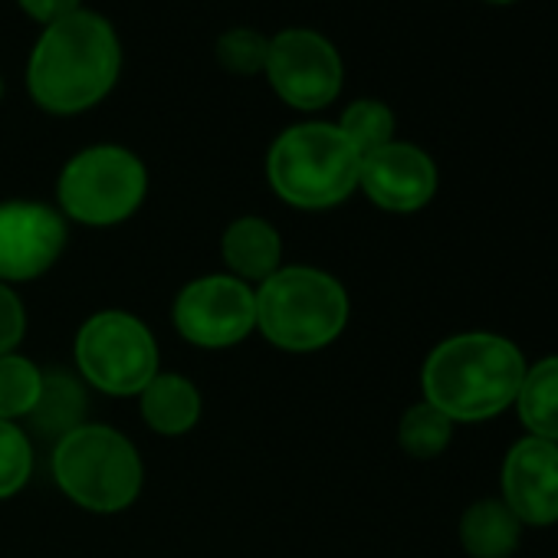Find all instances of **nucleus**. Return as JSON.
Masks as SVG:
<instances>
[{"mask_svg":"<svg viewBox=\"0 0 558 558\" xmlns=\"http://www.w3.org/2000/svg\"><path fill=\"white\" fill-rule=\"evenodd\" d=\"M122 47L116 27L96 11H73L47 24L31 60L27 89L53 116H76L99 106L119 83Z\"/></svg>","mask_w":558,"mask_h":558,"instance_id":"nucleus-1","label":"nucleus"},{"mask_svg":"<svg viewBox=\"0 0 558 558\" xmlns=\"http://www.w3.org/2000/svg\"><path fill=\"white\" fill-rule=\"evenodd\" d=\"M522 352L493 332H463L444 339L424 362V401L453 424H476L515 404L525 378Z\"/></svg>","mask_w":558,"mask_h":558,"instance_id":"nucleus-2","label":"nucleus"},{"mask_svg":"<svg viewBox=\"0 0 558 558\" xmlns=\"http://www.w3.org/2000/svg\"><path fill=\"white\" fill-rule=\"evenodd\" d=\"M256 296V329L283 352H319L349 323V293L336 276L316 266H279Z\"/></svg>","mask_w":558,"mask_h":558,"instance_id":"nucleus-3","label":"nucleus"},{"mask_svg":"<svg viewBox=\"0 0 558 558\" xmlns=\"http://www.w3.org/2000/svg\"><path fill=\"white\" fill-rule=\"evenodd\" d=\"M362 155L349 145L339 125L303 122L269 145L266 178L272 191L293 207L326 210L359 191Z\"/></svg>","mask_w":558,"mask_h":558,"instance_id":"nucleus-4","label":"nucleus"},{"mask_svg":"<svg viewBox=\"0 0 558 558\" xmlns=\"http://www.w3.org/2000/svg\"><path fill=\"white\" fill-rule=\"evenodd\" d=\"M57 486L89 512H122L142 493V457L132 440L106 424H83L57 440Z\"/></svg>","mask_w":558,"mask_h":558,"instance_id":"nucleus-5","label":"nucleus"},{"mask_svg":"<svg viewBox=\"0 0 558 558\" xmlns=\"http://www.w3.org/2000/svg\"><path fill=\"white\" fill-rule=\"evenodd\" d=\"M148 191L142 158L122 145H93L76 151L57 181L60 210L89 227L129 220Z\"/></svg>","mask_w":558,"mask_h":558,"instance_id":"nucleus-6","label":"nucleus"},{"mask_svg":"<svg viewBox=\"0 0 558 558\" xmlns=\"http://www.w3.org/2000/svg\"><path fill=\"white\" fill-rule=\"evenodd\" d=\"M76 365L93 388L129 398L158 375V345L138 316L106 310L76 332Z\"/></svg>","mask_w":558,"mask_h":558,"instance_id":"nucleus-7","label":"nucleus"},{"mask_svg":"<svg viewBox=\"0 0 558 558\" xmlns=\"http://www.w3.org/2000/svg\"><path fill=\"white\" fill-rule=\"evenodd\" d=\"M263 76L287 106L300 112H319L342 93L345 66L339 50L323 34L293 27L269 37Z\"/></svg>","mask_w":558,"mask_h":558,"instance_id":"nucleus-8","label":"nucleus"},{"mask_svg":"<svg viewBox=\"0 0 558 558\" xmlns=\"http://www.w3.org/2000/svg\"><path fill=\"white\" fill-rule=\"evenodd\" d=\"M174 329L197 349H230L256 329V296L236 276H201L174 300Z\"/></svg>","mask_w":558,"mask_h":558,"instance_id":"nucleus-9","label":"nucleus"},{"mask_svg":"<svg viewBox=\"0 0 558 558\" xmlns=\"http://www.w3.org/2000/svg\"><path fill=\"white\" fill-rule=\"evenodd\" d=\"M66 246V220L40 201L0 204V283L44 276Z\"/></svg>","mask_w":558,"mask_h":558,"instance_id":"nucleus-10","label":"nucleus"},{"mask_svg":"<svg viewBox=\"0 0 558 558\" xmlns=\"http://www.w3.org/2000/svg\"><path fill=\"white\" fill-rule=\"evenodd\" d=\"M359 187L372 204L391 214H414L437 194V165L411 142H388L362 158Z\"/></svg>","mask_w":558,"mask_h":558,"instance_id":"nucleus-11","label":"nucleus"},{"mask_svg":"<svg viewBox=\"0 0 558 558\" xmlns=\"http://www.w3.org/2000/svg\"><path fill=\"white\" fill-rule=\"evenodd\" d=\"M502 502L522 525L558 522V444L522 437L502 460Z\"/></svg>","mask_w":558,"mask_h":558,"instance_id":"nucleus-12","label":"nucleus"},{"mask_svg":"<svg viewBox=\"0 0 558 558\" xmlns=\"http://www.w3.org/2000/svg\"><path fill=\"white\" fill-rule=\"evenodd\" d=\"M220 253L236 279H243V283L246 279L263 283L266 276H272L279 269V259H283V240H279V233L269 220L240 217L223 230Z\"/></svg>","mask_w":558,"mask_h":558,"instance_id":"nucleus-13","label":"nucleus"},{"mask_svg":"<svg viewBox=\"0 0 558 558\" xmlns=\"http://www.w3.org/2000/svg\"><path fill=\"white\" fill-rule=\"evenodd\" d=\"M138 401H142L145 424L165 437L187 434L201 417V391L194 388V381L171 375V372H158L142 388Z\"/></svg>","mask_w":558,"mask_h":558,"instance_id":"nucleus-14","label":"nucleus"},{"mask_svg":"<svg viewBox=\"0 0 558 558\" xmlns=\"http://www.w3.org/2000/svg\"><path fill=\"white\" fill-rule=\"evenodd\" d=\"M519 538L522 522L502 499H476L460 519V542L470 558H509Z\"/></svg>","mask_w":558,"mask_h":558,"instance_id":"nucleus-15","label":"nucleus"},{"mask_svg":"<svg viewBox=\"0 0 558 558\" xmlns=\"http://www.w3.org/2000/svg\"><path fill=\"white\" fill-rule=\"evenodd\" d=\"M515 411L529 437L558 444V355L542 359L538 365L525 368Z\"/></svg>","mask_w":558,"mask_h":558,"instance_id":"nucleus-16","label":"nucleus"},{"mask_svg":"<svg viewBox=\"0 0 558 558\" xmlns=\"http://www.w3.org/2000/svg\"><path fill=\"white\" fill-rule=\"evenodd\" d=\"M83 414H86V401H83L80 385H76L70 375H63V372L44 375L40 401H37V408L31 411L34 424H37L44 434L66 437L70 430L83 427Z\"/></svg>","mask_w":558,"mask_h":558,"instance_id":"nucleus-17","label":"nucleus"},{"mask_svg":"<svg viewBox=\"0 0 558 558\" xmlns=\"http://www.w3.org/2000/svg\"><path fill=\"white\" fill-rule=\"evenodd\" d=\"M398 440H401L404 453H411L417 460H434L450 447L453 421L444 411H437L430 401L411 404L398 424Z\"/></svg>","mask_w":558,"mask_h":558,"instance_id":"nucleus-18","label":"nucleus"},{"mask_svg":"<svg viewBox=\"0 0 558 558\" xmlns=\"http://www.w3.org/2000/svg\"><path fill=\"white\" fill-rule=\"evenodd\" d=\"M44 391V372L24 355H0V421L31 417Z\"/></svg>","mask_w":558,"mask_h":558,"instance_id":"nucleus-19","label":"nucleus"},{"mask_svg":"<svg viewBox=\"0 0 558 558\" xmlns=\"http://www.w3.org/2000/svg\"><path fill=\"white\" fill-rule=\"evenodd\" d=\"M339 132L365 158L385 148L388 142H395V112L378 99H355L352 106H345L339 119Z\"/></svg>","mask_w":558,"mask_h":558,"instance_id":"nucleus-20","label":"nucleus"},{"mask_svg":"<svg viewBox=\"0 0 558 558\" xmlns=\"http://www.w3.org/2000/svg\"><path fill=\"white\" fill-rule=\"evenodd\" d=\"M217 63L230 76H259L269 57V37L253 27H233L214 44Z\"/></svg>","mask_w":558,"mask_h":558,"instance_id":"nucleus-21","label":"nucleus"},{"mask_svg":"<svg viewBox=\"0 0 558 558\" xmlns=\"http://www.w3.org/2000/svg\"><path fill=\"white\" fill-rule=\"evenodd\" d=\"M34 473V450L31 437L14 424L0 421V499L17 496Z\"/></svg>","mask_w":558,"mask_h":558,"instance_id":"nucleus-22","label":"nucleus"},{"mask_svg":"<svg viewBox=\"0 0 558 558\" xmlns=\"http://www.w3.org/2000/svg\"><path fill=\"white\" fill-rule=\"evenodd\" d=\"M24 332H27L24 303L8 283H0V355H11L24 342Z\"/></svg>","mask_w":558,"mask_h":558,"instance_id":"nucleus-23","label":"nucleus"},{"mask_svg":"<svg viewBox=\"0 0 558 558\" xmlns=\"http://www.w3.org/2000/svg\"><path fill=\"white\" fill-rule=\"evenodd\" d=\"M17 4H21V11L31 21H37L40 27H47V24H57V21L70 17L73 11H80L83 0H17Z\"/></svg>","mask_w":558,"mask_h":558,"instance_id":"nucleus-24","label":"nucleus"},{"mask_svg":"<svg viewBox=\"0 0 558 558\" xmlns=\"http://www.w3.org/2000/svg\"><path fill=\"white\" fill-rule=\"evenodd\" d=\"M486 4H499L502 8V4H515V0H486Z\"/></svg>","mask_w":558,"mask_h":558,"instance_id":"nucleus-25","label":"nucleus"},{"mask_svg":"<svg viewBox=\"0 0 558 558\" xmlns=\"http://www.w3.org/2000/svg\"><path fill=\"white\" fill-rule=\"evenodd\" d=\"M0 96H4V83H0Z\"/></svg>","mask_w":558,"mask_h":558,"instance_id":"nucleus-26","label":"nucleus"}]
</instances>
